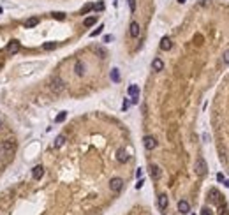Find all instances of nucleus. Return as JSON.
I'll list each match as a JSON object with an SVG mask.
<instances>
[{
  "label": "nucleus",
  "mask_w": 229,
  "mask_h": 215,
  "mask_svg": "<svg viewBox=\"0 0 229 215\" xmlns=\"http://www.w3.org/2000/svg\"><path fill=\"white\" fill-rule=\"evenodd\" d=\"M14 152H16V143L13 139L2 141V143H0V160H2V162L9 160V159L14 155Z\"/></svg>",
  "instance_id": "nucleus-1"
},
{
  "label": "nucleus",
  "mask_w": 229,
  "mask_h": 215,
  "mask_svg": "<svg viewBox=\"0 0 229 215\" xmlns=\"http://www.w3.org/2000/svg\"><path fill=\"white\" fill-rule=\"evenodd\" d=\"M50 90L53 93H62L65 90V83H64V79L62 78H58V76H55V78L51 79V83H50Z\"/></svg>",
  "instance_id": "nucleus-2"
},
{
  "label": "nucleus",
  "mask_w": 229,
  "mask_h": 215,
  "mask_svg": "<svg viewBox=\"0 0 229 215\" xmlns=\"http://www.w3.org/2000/svg\"><path fill=\"white\" fill-rule=\"evenodd\" d=\"M194 169H196V175L197 176H205L208 171V166H206V160L203 157H197L196 159V164H194Z\"/></svg>",
  "instance_id": "nucleus-3"
},
{
  "label": "nucleus",
  "mask_w": 229,
  "mask_h": 215,
  "mask_svg": "<svg viewBox=\"0 0 229 215\" xmlns=\"http://www.w3.org/2000/svg\"><path fill=\"white\" fill-rule=\"evenodd\" d=\"M20 50H21V43H20V41H16V39L9 41V43H7V48H6V51H7L9 55H16Z\"/></svg>",
  "instance_id": "nucleus-4"
},
{
  "label": "nucleus",
  "mask_w": 229,
  "mask_h": 215,
  "mask_svg": "<svg viewBox=\"0 0 229 215\" xmlns=\"http://www.w3.org/2000/svg\"><path fill=\"white\" fill-rule=\"evenodd\" d=\"M123 187V180L118 178V176H114V178H111V182H109V189L113 190V192H120Z\"/></svg>",
  "instance_id": "nucleus-5"
},
{
  "label": "nucleus",
  "mask_w": 229,
  "mask_h": 215,
  "mask_svg": "<svg viewBox=\"0 0 229 215\" xmlns=\"http://www.w3.org/2000/svg\"><path fill=\"white\" fill-rule=\"evenodd\" d=\"M143 143H145V148H146V150H153V148H157V139H155L153 136H145Z\"/></svg>",
  "instance_id": "nucleus-6"
},
{
  "label": "nucleus",
  "mask_w": 229,
  "mask_h": 215,
  "mask_svg": "<svg viewBox=\"0 0 229 215\" xmlns=\"http://www.w3.org/2000/svg\"><path fill=\"white\" fill-rule=\"evenodd\" d=\"M129 34H130V37H139V23L137 21H132L129 25Z\"/></svg>",
  "instance_id": "nucleus-7"
},
{
  "label": "nucleus",
  "mask_w": 229,
  "mask_h": 215,
  "mask_svg": "<svg viewBox=\"0 0 229 215\" xmlns=\"http://www.w3.org/2000/svg\"><path fill=\"white\" fill-rule=\"evenodd\" d=\"M37 25H39V18H36V16L27 18V20H25V23H23V27H25V28H34V27H37Z\"/></svg>",
  "instance_id": "nucleus-8"
},
{
  "label": "nucleus",
  "mask_w": 229,
  "mask_h": 215,
  "mask_svg": "<svg viewBox=\"0 0 229 215\" xmlns=\"http://www.w3.org/2000/svg\"><path fill=\"white\" fill-rule=\"evenodd\" d=\"M150 175L153 180H159L160 178V175H162V171H160V168H159L157 164H152L150 166Z\"/></svg>",
  "instance_id": "nucleus-9"
},
{
  "label": "nucleus",
  "mask_w": 229,
  "mask_h": 215,
  "mask_svg": "<svg viewBox=\"0 0 229 215\" xmlns=\"http://www.w3.org/2000/svg\"><path fill=\"white\" fill-rule=\"evenodd\" d=\"M116 160H118V162H127V160H129V153H127V152L123 150V148H120V150L116 152Z\"/></svg>",
  "instance_id": "nucleus-10"
},
{
  "label": "nucleus",
  "mask_w": 229,
  "mask_h": 215,
  "mask_svg": "<svg viewBox=\"0 0 229 215\" xmlns=\"http://www.w3.org/2000/svg\"><path fill=\"white\" fill-rule=\"evenodd\" d=\"M173 48V43L169 37H162V41H160V50L162 51H169Z\"/></svg>",
  "instance_id": "nucleus-11"
},
{
  "label": "nucleus",
  "mask_w": 229,
  "mask_h": 215,
  "mask_svg": "<svg viewBox=\"0 0 229 215\" xmlns=\"http://www.w3.org/2000/svg\"><path fill=\"white\" fill-rule=\"evenodd\" d=\"M85 71H86L85 64H83L81 60H78V62H76V65H74V72H76V76H83V74H85Z\"/></svg>",
  "instance_id": "nucleus-12"
},
{
  "label": "nucleus",
  "mask_w": 229,
  "mask_h": 215,
  "mask_svg": "<svg viewBox=\"0 0 229 215\" xmlns=\"http://www.w3.org/2000/svg\"><path fill=\"white\" fill-rule=\"evenodd\" d=\"M152 69H153L155 72L162 71V69H164V62H162L160 58H153V62H152Z\"/></svg>",
  "instance_id": "nucleus-13"
},
{
  "label": "nucleus",
  "mask_w": 229,
  "mask_h": 215,
  "mask_svg": "<svg viewBox=\"0 0 229 215\" xmlns=\"http://www.w3.org/2000/svg\"><path fill=\"white\" fill-rule=\"evenodd\" d=\"M43 175H44V168H43V166H36L34 171H32V176H34L36 180H41V178H43Z\"/></svg>",
  "instance_id": "nucleus-14"
},
{
  "label": "nucleus",
  "mask_w": 229,
  "mask_h": 215,
  "mask_svg": "<svg viewBox=\"0 0 229 215\" xmlns=\"http://www.w3.org/2000/svg\"><path fill=\"white\" fill-rule=\"evenodd\" d=\"M178 212H182V213H187V212H190V205H189L185 199L178 201Z\"/></svg>",
  "instance_id": "nucleus-15"
},
{
  "label": "nucleus",
  "mask_w": 229,
  "mask_h": 215,
  "mask_svg": "<svg viewBox=\"0 0 229 215\" xmlns=\"http://www.w3.org/2000/svg\"><path fill=\"white\" fill-rule=\"evenodd\" d=\"M167 203H169V201H167V196H166V194H160V196H159V208H160V210H166V208H167Z\"/></svg>",
  "instance_id": "nucleus-16"
},
{
  "label": "nucleus",
  "mask_w": 229,
  "mask_h": 215,
  "mask_svg": "<svg viewBox=\"0 0 229 215\" xmlns=\"http://www.w3.org/2000/svg\"><path fill=\"white\" fill-rule=\"evenodd\" d=\"M127 92H129L130 97H137V95H139V86H137V85H130Z\"/></svg>",
  "instance_id": "nucleus-17"
},
{
  "label": "nucleus",
  "mask_w": 229,
  "mask_h": 215,
  "mask_svg": "<svg viewBox=\"0 0 229 215\" xmlns=\"http://www.w3.org/2000/svg\"><path fill=\"white\" fill-rule=\"evenodd\" d=\"M95 23H97V16H88V18H85L83 25H85V27H92Z\"/></svg>",
  "instance_id": "nucleus-18"
},
{
  "label": "nucleus",
  "mask_w": 229,
  "mask_h": 215,
  "mask_svg": "<svg viewBox=\"0 0 229 215\" xmlns=\"http://www.w3.org/2000/svg\"><path fill=\"white\" fill-rule=\"evenodd\" d=\"M111 81H114V83L120 81V72H118V69H111Z\"/></svg>",
  "instance_id": "nucleus-19"
},
{
  "label": "nucleus",
  "mask_w": 229,
  "mask_h": 215,
  "mask_svg": "<svg viewBox=\"0 0 229 215\" xmlns=\"http://www.w3.org/2000/svg\"><path fill=\"white\" fill-rule=\"evenodd\" d=\"M65 118H67V113H65V111H62V113H58V115H57L55 122H57V123H62V122L65 120Z\"/></svg>",
  "instance_id": "nucleus-20"
},
{
  "label": "nucleus",
  "mask_w": 229,
  "mask_h": 215,
  "mask_svg": "<svg viewBox=\"0 0 229 215\" xmlns=\"http://www.w3.org/2000/svg\"><path fill=\"white\" fill-rule=\"evenodd\" d=\"M64 143H65V136H58L57 139H55V148H60Z\"/></svg>",
  "instance_id": "nucleus-21"
},
{
  "label": "nucleus",
  "mask_w": 229,
  "mask_h": 215,
  "mask_svg": "<svg viewBox=\"0 0 229 215\" xmlns=\"http://www.w3.org/2000/svg\"><path fill=\"white\" fill-rule=\"evenodd\" d=\"M102 30H104V25H99V27L93 30L90 36H92V37H97V36H100V34H102Z\"/></svg>",
  "instance_id": "nucleus-22"
},
{
  "label": "nucleus",
  "mask_w": 229,
  "mask_h": 215,
  "mask_svg": "<svg viewBox=\"0 0 229 215\" xmlns=\"http://www.w3.org/2000/svg\"><path fill=\"white\" fill-rule=\"evenodd\" d=\"M43 48H44L46 51L55 50V48H57V43H44V44H43Z\"/></svg>",
  "instance_id": "nucleus-23"
},
{
  "label": "nucleus",
  "mask_w": 229,
  "mask_h": 215,
  "mask_svg": "<svg viewBox=\"0 0 229 215\" xmlns=\"http://www.w3.org/2000/svg\"><path fill=\"white\" fill-rule=\"evenodd\" d=\"M51 16H53L55 20H58V21H64V20H65V14H64V13H53Z\"/></svg>",
  "instance_id": "nucleus-24"
},
{
  "label": "nucleus",
  "mask_w": 229,
  "mask_h": 215,
  "mask_svg": "<svg viewBox=\"0 0 229 215\" xmlns=\"http://www.w3.org/2000/svg\"><path fill=\"white\" fill-rule=\"evenodd\" d=\"M222 60H224V64H229V50L224 51V55H222Z\"/></svg>",
  "instance_id": "nucleus-25"
},
{
  "label": "nucleus",
  "mask_w": 229,
  "mask_h": 215,
  "mask_svg": "<svg viewBox=\"0 0 229 215\" xmlns=\"http://www.w3.org/2000/svg\"><path fill=\"white\" fill-rule=\"evenodd\" d=\"M92 9H93V6H92V4H88V6H85V7H83L81 14H86V13H88V11H92Z\"/></svg>",
  "instance_id": "nucleus-26"
},
{
  "label": "nucleus",
  "mask_w": 229,
  "mask_h": 215,
  "mask_svg": "<svg viewBox=\"0 0 229 215\" xmlns=\"http://www.w3.org/2000/svg\"><path fill=\"white\" fill-rule=\"evenodd\" d=\"M129 7H130V11H132V13L136 11V0H129Z\"/></svg>",
  "instance_id": "nucleus-27"
},
{
  "label": "nucleus",
  "mask_w": 229,
  "mask_h": 215,
  "mask_svg": "<svg viewBox=\"0 0 229 215\" xmlns=\"http://www.w3.org/2000/svg\"><path fill=\"white\" fill-rule=\"evenodd\" d=\"M93 9H95V11H102V9H104V4H102V2H99V4H95V6H93Z\"/></svg>",
  "instance_id": "nucleus-28"
},
{
  "label": "nucleus",
  "mask_w": 229,
  "mask_h": 215,
  "mask_svg": "<svg viewBox=\"0 0 229 215\" xmlns=\"http://www.w3.org/2000/svg\"><path fill=\"white\" fill-rule=\"evenodd\" d=\"M210 194H212V196H213V199H215V201L219 199V192H217V190H215V189H212V190H210Z\"/></svg>",
  "instance_id": "nucleus-29"
},
{
  "label": "nucleus",
  "mask_w": 229,
  "mask_h": 215,
  "mask_svg": "<svg viewBox=\"0 0 229 215\" xmlns=\"http://www.w3.org/2000/svg\"><path fill=\"white\" fill-rule=\"evenodd\" d=\"M143 183H145V180H137V183H136V189H141V187H143Z\"/></svg>",
  "instance_id": "nucleus-30"
},
{
  "label": "nucleus",
  "mask_w": 229,
  "mask_h": 215,
  "mask_svg": "<svg viewBox=\"0 0 229 215\" xmlns=\"http://www.w3.org/2000/svg\"><path fill=\"white\" fill-rule=\"evenodd\" d=\"M201 215H212V212H210L208 208H203V210H201Z\"/></svg>",
  "instance_id": "nucleus-31"
},
{
  "label": "nucleus",
  "mask_w": 229,
  "mask_h": 215,
  "mask_svg": "<svg viewBox=\"0 0 229 215\" xmlns=\"http://www.w3.org/2000/svg\"><path fill=\"white\" fill-rule=\"evenodd\" d=\"M129 104H130L129 100H123V106H122V109H123V111H127V108H129Z\"/></svg>",
  "instance_id": "nucleus-32"
},
{
  "label": "nucleus",
  "mask_w": 229,
  "mask_h": 215,
  "mask_svg": "<svg viewBox=\"0 0 229 215\" xmlns=\"http://www.w3.org/2000/svg\"><path fill=\"white\" fill-rule=\"evenodd\" d=\"M97 53H99L102 58H104V55H106V53H104V50H100V48H97Z\"/></svg>",
  "instance_id": "nucleus-33"
},
{
  "label": "nucleus",
  "mask_w": 229,
  "mask_h": 215,
  "mask_svg": "<svg viewBox=\"0 0 229 215\" xmlns=\"http://www.w3.org/2000/svg\"><path fill=\"white\" fill-rule=\"evenodd\" d=\"M137 100H139V95H137V97H132V99H130V102H132V104H137Z\"/></svg>",
  "instance_id": "nucleus-34"
},
{
  "label": "nucleus",
  "mask_w": 229,
  "mask_h": 215,
  "mask_svg": "<svg viewBox=\"0 0 229 215\" xmlns=\"http://www.w3.org/2000/svg\"><path fill=\"white\" fill-rule=\"evenodd\" d=\"M217 180H219V182H224V175H222V173H219V175H217Z\"/></svg>",
  "instance_id": "nucleus-35"
},
{
  "label": "nucleus",
  "mask_w": 229,
  "mask_h": 215,
  "mask_svg": "<svg viewBox=\"0 0 229 215\" xmlns=\"http://www.w3.org/2000/svg\"><path fill=\"white\" fill-rule=\"evenodd\" d=\"M141 175H143V169H137V171H136V176H137V178H141Z\"/></svg>",
  "instance_id": "nucleus-36"
},
{
  "label": "nucleus",
  "mask_w": 229,
  "mask_h": 215,
  "mask_svg": "<svg viewBox=\"0 0 229 215\" xmlns=\"http://www.w3.org/2000/svg\"><path fill=\"white\" fill-rule=\"evenodd\" d=\"M178 2H180V4H183V2H185V0H178Z\"/></svg>",
  "instance_id": "nucleus-37"
},
{
  "label": "nucleus",
  "mask_w": 229,
  "mask_h": 215,
  "mask_svg": "<svg viewBox=\"0 0 229 215\" xmlns=\"http://www.w3.org/2000/svg\"><path fill=\"white\" fill-rule=\"evenodd\" d=\"M0 127H2V120H0Z\"/></svg>",
  "instance_id": "nucleus-38"
}]
</instances>
